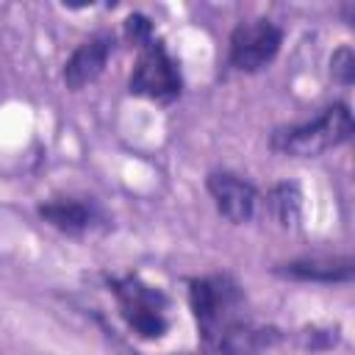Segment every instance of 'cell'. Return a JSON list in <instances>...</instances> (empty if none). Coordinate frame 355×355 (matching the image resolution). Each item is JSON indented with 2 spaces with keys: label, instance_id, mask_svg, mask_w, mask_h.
Masks as SVG:
<instances>
[{
  "label": "cell",
  "instance_id": "cell-3",
  "mask_svg": "<svg viewBox=\"0 0 355 355\" xmlns=\"http://www.w3.org/2000/svg\"><path fill=\"white\" fill-rule=\"evenodd\" d=\"M352 136V114L344 103H336L324 108L316 119L277 130L272 136V147L283 155L294 158H313L322 155L338 144H344Z\"/></svg>",
  "mask_w": 355,
  "mask_h": 355
},
{
  "label": "cell",
  "instance_id": "cell-5",
  "mask_svg": "<svg viewBox=\"0 0 355 355\" xmlns=\"http://www.w3.org/2000/svg\"><path fill=\"white\" fill-rule=\"evenodd\" d=\"M283 31L272 19L239 22L230 33V64L241 72L263 69L280 50Z\"/></svg>",
  "mask_w": 355,
  "mask_h": 355
},
{
  "label": "cell",
  "instance_id": "cell-1",
  "mask_svg": "<svg viewBox=\"0 0 355 355\" xmlns=\"http://www.w3.org/2000/svg\"><path fill=\"white\" fill-rule=\"evenodd\" d=\"M111 291L116 297V308L128 330L144 341H155L169 330V300L158 286L136 275L114 277Z\"/></svg>",
  "mask_w": 355,
  "mask_h": 355
},
{
  "label": "cell",
  "instance_id": "cell-4",
  "mask_svg": "<svg viewBox=\"0 0 355 355\" xmlns=\"http://www.w3.org/2000/svg\"><path fill=\"white\" fill-rule=\"evenodd\" d=\"M180 86L183 80H180L178 61L166 53V47L153 39L141 44L139 61L130 75V92L155 103H172L180 94Z\"/></svg>",
  "mask_w": 355,
  "mask_h": 355
},
{
  "label": "cell",
  "instance_id": "cell-10",
  "mask_svg": "<svg viewBox=\"0 0 355 355\" xmlns=\"http://www.w3.org/2000/svg\"><path fill=\"white\" fill-rule=\"evenodd\" d=\"M277 272L286 277H294V280L344 283L352 277V261L349 258H305V261L283 263Z\"/></svg>",
  "mask_w": 355,
  "mask_h": 355
},
{
  "label": "cell",
  "instance_id": "cell-12",
  "mask_svg": "<svg viewBox=\"0 0 355 355\" xmlns=\"http://www.w3.org/2000/svg\"><path fill=\"white\" fill-rule=\"evenodd\" d=\"M330 67H333V75H336L341 83H349L352 75H355V58H352V50H349V47H341L338 53H333Z\"/></svg>",
  "mask_w": 355,
  "mask_h": 355
},
{
  "label": "cell",
  "instance_id": "cell-7",
  "mask_svg": "<svg viewBox=\"0 0 355 355\" xmlns=\"http://www.w3.org/2000/svg\"><path fill=\"white\" fill-rule=\"evenodd\" d=\"M208 191H211L219 214L236 225L247 222L255 211V202H258L255 189L230 172H211L208 175Z\"/></svg>",
  "mask_w": 355,
  "mask_h": 355
},
{
  "label": "cell",
  "instance_id": "cell-11",
  "mask_svg": "<svg viewBox=\"0 0 355 355\" xmlns=\"http://www.w3.org/2000/svg\"><path fill=\"white\" fill-rule=\"evenodd\" d=\"M272 208L275 216L280 219V225H291L300 214V191L294 183H280L272 194Z\"/></svg>",
  "mask_w": 355,
  "mask_h": 355
},
{
  "label": "cell",
  "instance_id": "cell-2",
  "mask_svg": "<svg viewBox=\"0 0 355 355\" xmlns=\"http://www.w3.org/2000/svg\"><path fill=\"white\" fill-rule=\"evenodd\" d=\"M189 302L202 336V344L216 333L244 319V291L230 275H205L189 283Z\"/></svg>",
  "mask_w": 355,
  "mask_h": 355
},
{
  "label": "cell",
  "instance_id": "cell-6",
  "mask_svg": "<svg viewBox=\"0 0 355 355\" xmlns=\"http://www.w3.org/2000/svg\"><path fill=\"white\" fill-rule=\"evenodd\" d=\"M275 341H277V330L258 327L250 316H244L230 327H225L211 341H205V355H261Z\"/></svg>",
  "mask_w": 355,
  "mask_h": 355
},
{
  "label": "cell",
  "instance_id": "cell-13",
  "mask_svg": "<svg viewBox=\"0 0 355 355\" xmlns=\"http://www.w3.org/2000/svg\"><path fill=\"white\" fill-rule=\"evenodd\" d=\"M125 28H128V36H130L133 42H139V44H147V42L153 39V25H150V19L141 17V14L128 17Z\"/></svg>",
  "mask_w": 355,
  "mask_h": 355
},
{
  "label": "cell",
  "instance_id": "cell-9",
  "mask_svg": "<svg viewBox=\"0 0 355 355\" xmlns=\"http://www.w3.org/2000/svg\"><path fill=\"white\" fill-rule=\"evenodd\" d=\"M39 214L47 225H53L64 233H83V230L94 227V222L100 219L97 208L92 202H83L75 197H53L39 208Z\"/></svg>",
  "mask_w": 355,
  "mask_h": 355
},
{
  "label": "cell",
  "instance_id": "cell-8",
  "mask_svg": "<svg viewBox=\"0 0 355 355\" xmlns=\"http://www.w3.org/2000/svg\"><path fill=\"white\" fill-rule=\"evenodd\" d=\"M111 47H114V42H111V36H105V33H97V36L86 39V42L69 55V61H67V67H64V83L78 92V89H83V86H89L92 80H97V75H100V72L105 69V64H108Z\"/></svg>",
  "mask_w": 355,
  "mask_h": 355
}]
</instances>
